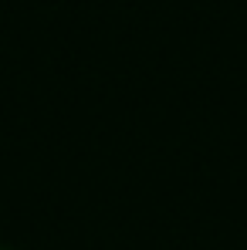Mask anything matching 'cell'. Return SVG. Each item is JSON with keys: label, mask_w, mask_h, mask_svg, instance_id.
Listing matches in <instances>:
<instances>
[{"label": "cell", "mask_w": 247, "mask_h": 250, "mask_svg": "<svg viewBox=\"0 0 247 250\" xmlns=\"http://www.w3.org/2000/svg\"><path fill=\"white\" fill-rule=\"evenodd\" d=\"M0 250H14V247H3V244H0Z\"/></svg>", "instance_id": "cell-1"}]
</instances>
